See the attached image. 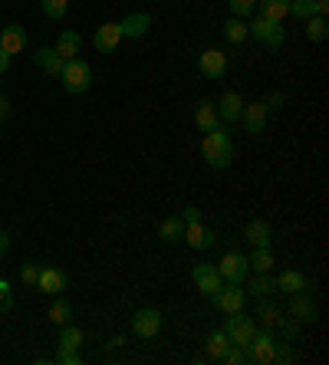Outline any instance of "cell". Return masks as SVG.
Masks as SVG:
<instances>
[{
  "mask_svg": "<svg viewBox=\"0 0 329 365\" xmlns=\"http://www.w3.org/2000/svg\"><path fill=\"white\" fill-rule=\"evenodd\" d=\"M201 155L211 168H218V171L231 168V162H234V142H231V135H228V125H218V128H211V132H204Z\"/></svg>",
  "mask_w": 329,
  "mask_h": 365,
  "instance_id": "1",
  "label": "cell"
},
{
  "mask_svg": "<svg viewBox=\"0 0 329 365\" xmlns=\"http://www.w3.org/2000/svg\"><path fill=\"white\" fill-rule=\"evenodd\" d=\"M277 342H280V336H277V329H270V326H257V332L250 336V342L244 346V356H247V362H253V365H270L273 362V352H277Z\"/></svg>",
  "mask_w": 329,
  "mask_h": 365,
  "instance_id": "2",
  "label": "cell"
},
{
  "mask_svg": "<svg viewBox=\"0 0 329 365\" xmlns=\"http://www.w3.org/2000/svg\"><path fill=\"white\" fill-rule=\"evenodd\" d=\"M59 79H63V89H66L69 96H79L89 89V83H93V66L86 60H79V56H73V60L63 63Z\"/></svg>",
  "mask_w": 329,
  "mask_h": 365,
  "instance_id": "3",
  "label": "cell"
},
{
  "mask_svg": "<svg viewBox=\"0 0 329 365\" xmlns=\"http://www.w3.org/2000/svg\"><path fill=\"white\" fill-rule=\"evenodd\" d=\"M221 329L228 332L231 346H241V349H244L247 342H250V336L257 332V319H253V316H247L244 309H241V313H231L228 319H224V326H221Z\"/></svg>",
  "mask_w": 329,
  "mask_h": 365,
  "instance_id": "4",
  "label": "cell"
},
{
  "mask_svg": "<svg viewBox=\"0 0 329 365\" xmlns=\"http://www.w3.org/2000/svg\"><path fill=\"white\" fill-rule=\"evenodd\" d=\"M247 30H250L253 40L263 43V46H270V50H280V46H283V40H287L283 24H273V20L260 17V14H257V20H253V24H247Z\"/></svg>",
  "mask_w": 329,
  "mask_h": 365,
  "instance_id": "5",
  "label": "cell"
},
{
  "mask_svg": "<svg viewBox=\"0 0 329 365\" xmlns=\"http://www.w3.org/2000/svg\"><path fill=\"white\" fill-rule=\"evenodd\" d=\"M211 303H214V309H218V313H224V316L241 313V309H244V303H247V289L241 287V283H224V287H221L218 293L211 297Z\"/></svg>",
  "mask_w": 329,
  "mask_h": 365,
  "instance_id": "6",
  "label": "cell"
},
{
  "mask_svg": "<svg viewBox=\"0 0 329 365\" xmlns=\"http://www.w3.org/2000/svg\"><path fill=\"white\" fill-rule=\"evenodd\" d=\"M287 316H293V323H316V319H320V309H316V299L310 297V289L290 293Z\"/></svg>",
  "mask_w": 329,
  "mask_h": 365,
  "instance_id": "7",
  "label": "cell"
},
{
  "mask_svg": "<svg viewBox=\"0 0 329 365\" xmlns=\"http://www.w3.org/2000/svg\"><path fill=\"white\" fill-rule=\"evenodd\" d=\"M132 332H136L138 339H155L161 332V313L155 306H142L132 313Z\"/></svg>",
  "mask_w": 329,
  "mask_h": 365,
  "instance_id": "8",
  "label": "cell"
},
{
  "mask_svg": "<svg viewBox=\"0 0 329 365\" xmlns=\"http://www.w3.org/2000/svg\"><path fill=\"white\" fill-rule=\"evenodd\" d=\"M218 273L224 277V283H244L247 273H250V267H247V257L241 254V250H228V254L221 257Z\"/></svg>",
  "mask_w": 329,
  "mask_h": 365,
  "instance_id": "9",
  "label": "cell"
},
{
  "mask_svg": "<svg viewBox=\"0 0 329 365\" xmlns=\"http://www.w3.org/2000/svg\"><path fill=\"white\" fill-rule=\"evenodd\" d=\"M148 30H152V14H145V10H132V14H126V17L118 20L122 40H138V36H145Z\"/></svg>",
  "mask_w": 329,
  "mask_h": 365,
  "instance_id": "10",
  "label": "cell"
},
{
  "mask_svg": "<svg viewBox=\"0 0 329 365\" xmlns=\"http://www.w3.org/2000/svg\"><path fill=\"white\" fill-rule=\"evenodd\" d=\"M191 280H194V287L201 289L204 297H214V293L224 287V277L218 273V267H214V264H194Z\"/></svg>",
  "mask_w": 329,
  "mask_h": 365,
  "instance_id": "11",
  "label": "cell"
},
{
  "mask_svg": "<svg viewBox=\"0 0 329 365\" xmlns=\"http://www.w3.org/2000/svg\"><path fill=\"white\" fill-rule=\"evenodd\" d=\"M181 240H185L191 250H211V247L218 244L214 230L204 227V221H188V224H185V234H181Z\"/></svg>",
  "mask_w": 329,
  "mask_h": 365,
  "instance_id": "12",
  "label": "cell"
},
{
  "mask_svg": "<svg viewBox=\"0 0 329 365\" xmlns=\"http://www.w3.org/2000/svg\"><path fill=\"white\" fill-rule=\"evenodd\" d=\"M198 69H201L204 79H221L224 73H228V53H221V50H204L201 56H198Z\"/></svg>",
  "mask_w": 329,
  "mask_h": 365,
  "instance_id": "13",
  "label": "cell"
},
{
  "mask_svg": "<svg viewBox=\"0 0 329 365\" xmlns=\"http://www.w3.org/2000/svg\"><path fill=\"white\" fill-rule=\"evenodd\" d=\"M66 287H69V280L63 270H56V267H40V277H36V289H40V293L59 297Z\"/></svg>",
  "mask_w": 329,
  "mask_h": 365,
  "instance_id": "14",
  "label": "cell"
},
{
  "mask_svg": "<svg viewBox=\"0 0 329 365\" xmlns=\"http://www.w3.org/2000/svg\"><path fill=\"white\" fill-rule=\"evenodd\" d=\"M267 119H270V112H267L263 102H250V106H244V112H241V125H244V132H250V135H260L263 128H267Z\"/></svg>",
  "mask_w": 329,
  "mask_h": 365,
  "instance_id": "15",
  "label": "cell"
},
{
  "mask_svg": "<svg viewBox=\"0 0 329 365\" xmlns=\"http://www.w3.org/2000/svg\"><path fill=\"white\" fill-rule=\"evenodd\" d=\"M214 109H218L221 125H234V122H241V112H244V99H241L237 93H224L218 102H214Z\"/></svg>",
  "mask_w": 329,
  "mask_h": 365,
  "instance_id": "16",
  "label": "cell"
},
{
  "mask_svg": "<svg viewBox=\"0 0 329 365\" xmlns=\"http://www.w3.org/2000/svg\"><path fill=\"white\" fill-rule=\"evenodd\" d=\"M0 50L7 53V56H17V53L26 50V30L20 24H10L0 30Z\"/></svg>",
  "mask_w": 329,
  "mask_h": 365,
  "instance_id": "17",
  "label": "cell"
},
{
  "mask_svg": "<svg viewBox=\"0 0 329 365\" xmlns=\"http://www.w3.org/2000/svg\"><path fill=\"white\" fill-rule=\"evenodd\" d=\"M122 43V34H118V24H102L93 36V46L99 53H116V46Z\"/></svg>",
  "mask_w": 329,
  "mask_h": 365,
  "instance_id": "18",
  "label": "cell"
},
{
  "mask_svg": "<svg viewBox=\"0 0 329 365\" xmlns=\"http://www.w3.org/2000/svg\"><path fill=\"white\" fill-rule=\"evenodd\" d=\"M273 283H277V293H300V289H310V280H306V273L300 270H283L280 277H273Z\"/></svg>",
  "mask_w": 329,
  "mask_h": 365,
  "instance_id": "19",
  "label": "cell"
},
{
  "mask_svg": "<svg viewBox=\"0 0 329 365\" xmlns=\"http://www.w3.org/2000/svg\"><path fill=\"white\" fill-rule=\"evenodd\" d=\"M34 63L43 69V73H50V76H59V69H63V56H59L53 46H40V50L34 53Z\"/></svg>",
  "mask_w": 329,
  "mask_h": 365,
  "instance_id": "20",
  "label": "cell"
},
{
  "mask_svg": "<svg viewBox=\"0 0 329 365\" xmlns=\"http://www.w3.org/2000/svg\"><path fill=\"white\" fill-rule=\"evenodd\" d=\"M257 14L273 24H283L290 17V0H257Z\"/></svg>",
  "mask_w": 329,
  "mask_h": 365,
  "instance_id": "21",
  "label": "cell"
},
{
  "mask_svg": "<svg viewBox=\"0 0 329 365\" xmlns=\"http://www.w3.org/2000/svg\"><path fill=\"white\" fill-rule=\"evenodd\" d=\"M53 50L63 56V60H73L79 50H83V36L76 34V30H63V34L56 36V46Z\"/></svg>",
  "mask_w": 329,
  "mask_h": 365,
  "instance_id": "22",
  "label": "cell"
},
{
  "mask_svg": "<svg viewBox=\"0 0 329 365\" xmlns=\"http://www.w3.org/2000/svg\"><path fill=\"white\" fill-rule=\"evenodd\" d=\"M244 237H247V244H250V247H270V240H273L270 224L257 217V221H250L244 227Z\"/></svg>",
  "mask_w": 329,
  "mask_h": 365,
  "instance_id": "23",
  "label": "cell"
},
{
  "mask_svg": "<svg viewBox=\"0 0 329 365\" xmlns=\"http://www.w3.org/2000/svg\"><path fill=\"white\" fill-rule=\"evenodd\" d=\"M194 122H198V128H201V132H211V128H218L221 119H218L214 102H208V99L198 102V109H194Z\"/></svg>",
  "mask_w": 329,
  "mask_h": 365,
  "instance_id": "24",
  "label": "cell"
},
{
  "mask_svg": "<svg viewBox=\"0 0 329 365\" xmlns=\"http://www.w3.org/2000/svg\"><path fill=\"white\" fill-rule=\"evenodd\" d=\"M181 234H185V217L181 214H171V217H165L158 227V237L165 240V244H178L181 240Z\"/></svg>",
  "mask_w": 329,
  "mask_h": 365,
  "instance_id": "25",
  "label": "cell"
},
{
  "mask_svg": "<svg viewBox=\"0 0 329 365\" xmlns=\"http://www.w3.org/2000/svg\"><path fill=\"white\" fill-rule=\"evenodd\" d=\"M257 319H260L263 326H270V329H277V326L283 323V319H287V316H283V309H280L277 303H270V299L263 297L260 303H257Z\"/></svg>",
  "mask_w": 329,
  "mask_h": 365,
  "instance_id": "26",
  "label": "cell"
},
{
  "mask_svg": "<svg viewBox=\"0 0 329 365\" xmlns=\"http://www.w3.org/2000/svg\"><path fill=\"white\" fill-rule=\"evenodd\" d=\"M273 293H277V283H273L270 273H253L250 287H247V297L263 299V297H273Z\"/></svg>",
  "mask_w": 329,
  "mask_h": 365,
  "instance_id": "27",
  "label": "cell"
},
{
  "mask_svg": "<svg viewBox=\"0 0 329 365\" xmlns=\"http://www.w3.org/2000/svg\"><path fill=\"white\" fill-rule=\"evenodd\" d=\"M247 267L253 273H270L273 270V250L270 247H253V254L247 257Z\"/></svg>",
  "mask_w": 329,
  "mask_h": 365,
  "instance_id": "28",
  "label": "cell"
},
{
  "mask_svg": "<svg viewBox=\"0 0 329 365\" xmlns=\"http://www.w3.org/2000/svg\"><path fill=\"white\" fill-rule=\"evenodd\" d=\"M303 34L310 43H323L329 36V20L326 17H310L303 20Z\"/></svg>",
  "mask_w": 329,
  "mask_h": 365,
  "instance_id": "29",
  "label": "cell"
},
{
  "mask_svg": "<svg viewBox=\"0 0 329 365\" xmlns=\"http://www.w3.org/2000/svg\"><path fill=\"white\" fill-rule=\"evenodd\" d=\"M228 346H231V339H228V332H224V329H214L211 336H208V342H204V349H208V359H214V362H218V359L228 352Z\"/></svg>",
  "mask_w": 329,
  "mask_h": 365,
  "instance_id": "30",
  "label": "cell"
},
{
  "mask_svg": "<svg viewBox=\"0 0 329 365\" xmlns=\"http://www.w3.org/2000/svg\"><path fill=\"white\" fill-rule=\"evenodd\" d=\"M46 319H50L53 326H66L69 319H73V303H69V299H56V303L46 309Z\"/></svg>",
  "mask_w": 329,
  "mask_h": 365,
  "instance_id": "31",
  "label": "cell"
},
{
  "mask_svg": "<svg viewBox=\"0 0 329 365\" xmlns=\"http://www.w3.org/2000/svg\"><path fill=\"white\" fill-rule=\"evenodd\" d=\"M290 17L310 20V17H323V14H320V4H316V0H290Z\"/></svg>",
  "mask_w": 329,
  "mask_h": 365,
  "instance_id": "32",
  "label": "cell"
},
{
  "mask_svg": "<svg viewBox=\"0 0 329 365\" xmlns=\"http://www.w3.org/2000/svg\"><path fill=\"white\" fill-rule=\"evenodd\" d=\"M224 36H228V43H244L250 36V30H247V24L241 17H228L224 20Z\"/></svg>",
  "mask_w": 329,
  "mask_h": 365,
  "instance_id": "33",
  "label": "cell"
},
{
  "mask_svg": "<svg viewBox=\"0 0 329 365\" xmlns=\"http://www.w3.org/2000/svg\"><path fill=\"white\" fill-rule=\"evenodd\" d=\"M40 10H43V17L63 20L69 10V0H40Z\"/></svg>",
  "mask_w": 329,
  "mask_h": 365,
  "instance_id": "34",
  "label": "cell"
},
{
  "mask_svg": "<svg viewBox=\"0 0 329 365\" xmlns=\"http://www.w3.org/2000/svg\"><path fill=\"white\" fill-rule=\"evenodd\" d=\"M83 346V329H76V326H63V332H59V349H79Z\"/></svg>",
  "mask_w": 329,
  "mask_h": 365,
  "instance_id": "35",
  "label": "cell"
},
{
  "mask_svg": "<svg viewBox=\"0 0 329 365\" xmlns=\"http://www.w3.org/2000/svg\"><path fill=\"white\" fill-rule=\"evenodd\" d=\"M228 4H231V17L247 20L257 14V0H228Z\"/></svg>",
  "mask_w": 329,
  "mask_h": 365,
  "instance_id": "36",
  "label": "cell"
},
{
  "mask_svg": "<svg viewBox=\"0 0 329 365\" xmlns=\"http://www.w3.org/2000/svg\"><path fill=\"white\" fill-rule=\"evenodd\" d=\"M293 359H296V352L290 349V342H277V352H273L270 365H287V362H293Z\"/></svg>",
  "mask_w": 329,
  "mask_h": 365,
  "instance_id": "37",
  "label": "cell"
},
{
  "mask_svg": "<svg viewBox=\"0 0 329 365\" xmlns=\"http://www.w3.org/2000/svg\"><path fill=\"white\" fill-rule=\"evenodd\" d=\"M218 362H224V365H244L247 356H244V349H241V346H228V352H224Z\"/></svg>",
  "mask_w": 329,
  "mask_h": 365,
  "instance_id": "38",
  "label": "cell"
},
{
  "mask_svg": "<svg viewBox=\"0 0 329 365\" xmlns=\"http://www.w3.org/2000/svg\"><path fill=\"white\" fill-rule=\"evenodd\" d=\"M10 309H14V293L7 280H0V313H10Z\"/></svg>",
  "mask_w": 329,
  "mask_h": 365,
  "instance_id": "39",
  "label": "cell"
},
{
  "mask_svg": "<svg viewBox=\"0 0 329 365\" xmlns=\"http://www.w3.org/2000/svg\"><path fill=\"white\" fill-rule=\"evenodd\" d=\"M56 362L59 365H79V362H83V356H79V349H59Z\"/></svg>",
  "mask_w": 329,
  "mask_h": 365,
  "instance_id": "40",
  "label": "cell"
},
{
  "mask_svg": "<svg viewBox=\"0 0 329 365\" xmlns=\"http://www.w3.org/2000/svg\"><path fill=\"white\" fill-rule=\"evenodd\" d=\"M263 106H267V112H280L283 106H287V96H283V93H270L267 99H263Z\"/></svg>",
  "mask_w": 329,
  "mask_h": 365,
  "instance_id": "41",
  "label": "cell"
},
{
  "mask_svg": "<svg viewBox=\"0 0 329 365\" xmlns=\"http://www.w3.org/2000/svg\"><path fill=\"white\" fill-rule=\"evenodd\" d=\"M36 277H40V267H34V264H26L24 270H20V280H24L26 287H36Z\"/></svg>",
  "mask_w": 329,
  "mask_h": 365,
  "instance_id": "42",
  "label": "cell"
},
{
  "mask_svg": "<svg viewBox=\"0 0 329 365\" xmlns=\"http://www.w3.org/2000/svg\"><path fill=\"white\" fill-rule=\"evenodd\" d=\"M181 217H185V224H188V221H201V211H198L194 204H188L185 211H181Z\"/></svg>",
  "mask_w": 329,
  "mask_h": 365,
  "instance_id": "43",
  "label": "cell"
},
{
  "mask_svg": "<svg viewBox=\"0 0 329 365\" xmlns=\"http://www.w3.org/2000/svg\"><path fill=\"white\" fill-rule=\"evenodd\" d=\"M7 250H10V234L7 230H0V257L7 254Z\"/></svg>",
  "mask_w": 329,
  "mask_h": 365,
  "instance_id": "44",
  "label": "cell"
},
{
  "mask_svg": "<svg viewBox=\"0 0 329 365\" xmlns=\"http://www.w3.org/2000/svg\"><path fill=\"white\" fill-rule=\"evenodd\" d=\"M10 60H14V56H7V53L0 50V76H4V73L10 69Z\"/></svg>",
  "mask_w": 329,
  "mask_h": 365,
  "instance_id": "45",
  "label": "cell"
},
{
  "mask_svg": "<svg viewBox=\"0 0 329 365\" xmlns=\"http://www.w3.org/2000/svg\"><path fill=\"white\" fill-rule=\"evenodd\" d=\"M7 115H10V99L0 96V119H7Z\"/></svg>",
  "mask_w": 329,
  "mask_h": 365,
  "instance_id": "46",
  "label": "cell"
},
{
  "mask_svg": "<svg viewBox=\"0 0 329 365\" xmlns=\"http://www.w3.org/2000/svg\"><path fill=\"white\" fill-rule=\"evenodd\" d=\"M118 346H126V339H122V336H112V339H109V349H118Z\"/></svg>",
  "mask_w": 329,
  "mask_h": 365,
  "instance_id": "47",
  "label": "cell"
}]
</instances>
